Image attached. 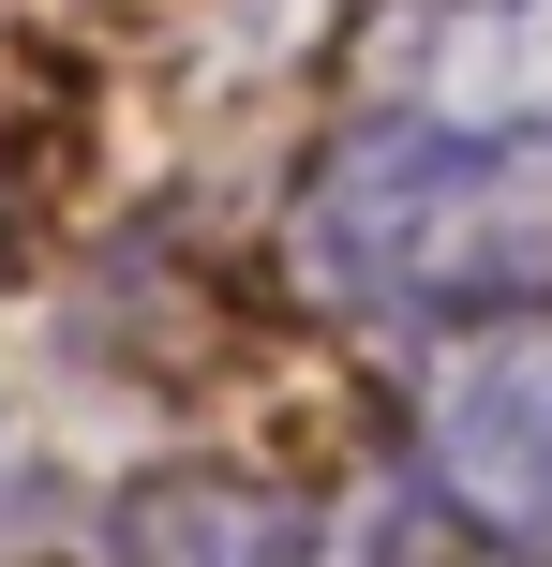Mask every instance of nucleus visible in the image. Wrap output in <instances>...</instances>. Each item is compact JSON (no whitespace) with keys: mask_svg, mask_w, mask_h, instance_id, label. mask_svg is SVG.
Masks as SVG:
<instances>
[{"mask_svg":"<svg viewBox=\"0 0 552 567\" xmlns=\"http://www.w3.org/2000/svg\"><path fill=\"white\" fill-rule=\"evenodd\" d=\"M105 567H344V478L284 463H149L105 508Z\"/></svg>","mask_w":552,"mask_h":567,"instance_id":"nucleus-3","label":"nucleus"},{"mask_svg":"<svg viewBox=\"0 0 552 567\" xmlns=\"http://www.w3.org/2000/svg\"><path fill=\"white\" fill-rule=\"evenodd\" d=\"M404 463L552 567V299H508V313H478V329L418 343Z\"/></svg>","mask_w":552,"mask_h":567,"instance_id":"nucleus-2","label":"nucleus"},{"mask_svg":"<svg viewBox=\"0 0 552 567\" xmlns=\"http://www.w3.org/2000/svg\"><path fill=\"white\" fill-rule=\"evenodd\" d=\"M284 269L344 329H478L508 299H552V135L358 105L314 150L284 209Z\"/></svg>","mask_w":552,"mask_h":567,"instance_id":"nucleus-1","label":"nucleus"},{"mask_svg":"<svg viewBox=\"0 0 552 567\" xmlns=\"http://www.w3.org/2000/svg\"><path fill=\"white\" fill-rule=\"evenodd\" d=\"M374 105L552 135V0H404L374 30Z\"/></svg>","mask_w":552,"mask_h":567,"instance_id":"nucleus-4","label":"nucleus"},{"mask_svg":"<svg viewBox=\"0 0 552 567\" xmlns=\"http://www.w3.org/2000/svg\"><path fill=\"white\" fill-rule=\"evenodd\" d=\"M344 567H538V553L493 538V523H478L464 493H434L418 463H374V478H344Z\"/></svg>","mask_w":552,"mask_h":567,"instance_id":"nucleus-5","label":"nucleus"}]
</instances>
